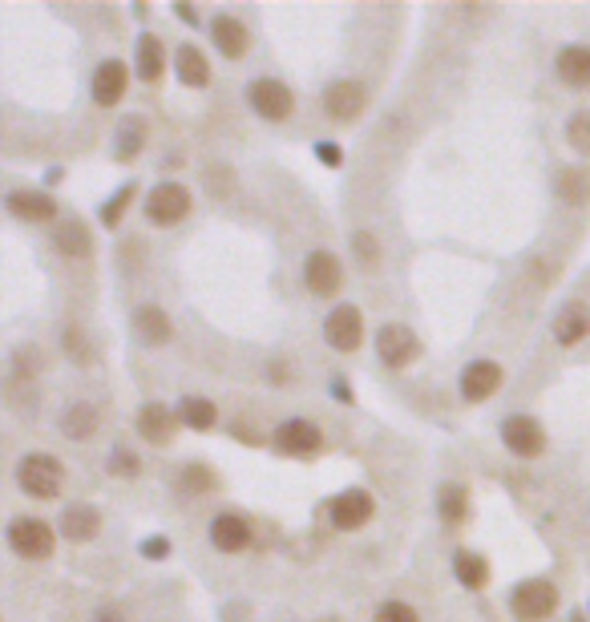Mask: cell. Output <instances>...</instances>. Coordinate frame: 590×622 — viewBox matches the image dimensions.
Masks as SVG:
<instances>
[{
	"mask_svg": "<svg viewBox=\"0 0 590 622\" xmlns=\"http://www.w3.org/2000/svg\"><path fill=\"white\" fill-rule=\"evenodd\" d=\"M17 485L37 501H53L65 485V465L53 453H25L17 461Z\"/></svg>",
	"mask_w": 590,
	"mask_h": 622,
	"instance_id": "cell-1",
	"label": "cell"
},
{
	"mask_svg": "<svg viewBox=\"0 0 590 622\" xmlns=\"http://www.w3.org/2000/svg\"><path fill=\"white\" fill-rule=\"evenodd\" d=\"M5 538H9V550L25 562H45L57 550V534L49 522H41V517H13Z\"/></svg>",
	"mask_w": 590,
	"mask_h": 622,
	"instance_id": "cell-2",
	"label": "cell"
},
{
	"mask_svg": "<svg viewBox=\"0 0 590 622\" xmlns=\"http://www.w3.org/2000/svg\"><path fill=\"white\" fill-rule=\"evenodd\" d=\"M510 610L518 622H546L558 610V586L546 578H526L510 590Z\"/></svg>",
	"mask_w": 590,
	"mask_h": 622,
	"instance_id": "cell-3",
	"label": "cell"
},
{
	"mask_svg": "<svg viewBox=\"0 0 590 622\" xmlns=\"http://www.w3.org/2000/svg\"><path fill=\"white\" fill-rule=\"evenodd\" d=\"M324 513H328L332 530H340V534H356V530H364V526L372 522V517H376V501H372L368 489H344V493L328 497Z\"/></svg>",
	"mask_w": 590,
	"mask_h": 622,
	"instance_id": "cell-4",
	"label": "cell"
},
{
	"mask_svg": "<svg viewBox=\"0 0 590 622\" xmlns=\"http://www.w3.org/2000/svg\"><path fill=\"white\" fill-rule=\"evenodd\" d=\"M247 106L263 122H287L295 114V93L279 77H255L247 85Z\"/></svg>",
	"mask_w": 590,
	"mask_h": 622,
	"instance_id": "cell-5",
	"label": "cell"
},
{
	"mask_svg": "<svg viewBox=\"0 0 590 622\" xmlns=\"http://www.w3.org/2000/svg\"><path fill=\"white\" fill-rule=\"evenodd\" d=\"M190 190L182 182H158L150 194H146V219L154 227H178L186 215H190Z\"/></svg>",
	"mask_w": 590,
	"mask_h": 622,
	"instance_id": "cell-6",
	"label": "cell"
},
{
	"mask_svg": "<svg viewBox=\"0 0 590 622\" xmlns=\"http://www.w3.org/2000/svg\"><path fill=\"white\" fill-rule=\"evenodd\" d=\"M376 356L384 368H409L421 356V340L409 324H380L376 332Z\"/></svg>",
	"mask_w": 590,
	"mask_h": 622,
	"instance_id": "cell-7",
	"label": "cell"
},
{
	"mask_svg": "<svg viewBox=\"0 0 590 622\" xmlns=\"http://www.w3.org/2000/svg\"><path fill=\"white\" fill-rule=\"evenodd\" d=\"M502 384H506V372H502L498 360H473V364H465L461 376H457L461 400H469V404L494 400V396L502 392Z\"/></svg>",
	"mask_w": 590,
	"mask_h": 622,
	"instance_id": "cell-8",
	"label": "cell"
},
{
	"mask_svg": "<svg viewBox=\"0 0 590 622\" xmlns=\"http://www.w3.org/2000/svg\"><path fill=\"white\" fill-rule=\"evenodd\" d=\"M271 445L283 453V457H316L324 449V433L316 421L308 417H291L283 421L275 433H271Z\"/></svg>",
	"mask_w": 590,
	"mask_h": 622,
	"instance_id": "cell-9",
	"label": "cell"
},
{
	"mask_svg": "<svg viewBox=\"0 0 590 622\" xmlns=\"http://www.w3.org/2000/svg\"><path fill=\"white\" fill-rule=\"evenodd\" d=\"M324 340L336 348V352H356L364 344V316L356 303H340L328 311L324 320Z\"/></svg>",
	"mask_w": 590,
	"mask_h": 622,
	"instance_id": "cell-10",
	"label": "cell"
},
{
	"mask_svg": "<svg viewBox=\"0 0 590 622\" xmlns=\"http://www.w3.org/2000/svg\"><path fill=\"white\" fill-rule=\"evenodd\" d=\"M364 106H368V93H364V85L352 81V77H340V81H332V85L324 89V114H328L332 122H340V126L356 122V118L364 114Z\"/></svg>",
	"mask_w": 590,
	"mask_h": 622,
	"instance_id": "cell-11",
	"label": "cell"
},
{
	"mask_svg": "<svg viewBox=\"0 0 590 622\" xmlns=\"http://www.w3.org/2000/svg\"><path fill=\"white\" fill-rule=\"evenodd\" d=\"M502 445H506V453L534 461L546 453V429L534 417H506L502 421Z\"/></svg>",
	"mask_w": 590,
	"mask_h": 622,
	"instance_id": "cell-12",
	"label": "cell"
},
{
	"mask_svg": "<svg viewBox=\"0 0 590 622\" xmlns=\"http://www.w3.org/2000/svg\"><path fill=\"white\" fill-rule=\"evenodd\" d=\"M134 429H138V437H142L146 445H170V441L178 437L182 421H178V412H174V408H166L162 400H150V404H142V408H138Z\"/></svg>",
	"mask_w": 590,
	"mask_h": 622,
	"instance_id": "cell-13",
	"label": "cell"
},
{
	"mask_svg": "<svg viewBox=\"0 0 590 622\" xmlns=\"http://www.w3.org/2000/svg\"><path fill=\"white\" fill-rule=\"evenodd\" d=\"M304 283H308V291L320 295V299L340 295V287H344V267H340V259H336L332 251H312V255L304 259Z\"/></svg>",
	"mask_w": 590,
	"mask_h": 622,
	"instance_id": "cell-14",
	"label": "cell"
},
{
	"mask_svg": "<svg viewBox=\"0 0 590 622\" xmlns=\"http://www.w3.org/2000/svg\"><path fill=\"white\" fill-rule=\"evenodd\" d=\"M251 538H255V530H251V522H247L243 513L223 509V513L211 517V546H215V550H223V554H243V550L251 546Z\"/></svg>",
	"mask_w": 590,
	"mask_h": 622,
	"instance_id": "cell-15",
	"label": "cell"
},
{
	"mask_svg": "<svg viewBox=\"0 0 590 622\" xmlns=\"http://www.w3.org/2000/svg\"><path fill=\"white\" fill-rule=\"evenodd\" d=\"M126 85H130V69H126V61H118V57H106L102 65L93 69V101H97L102 110L118 106V101L126 97Z\"/></svg>",
	"mask_w": 590,
	"mask_h": 622,
	"instance_id": "cell-16",
	"label": "cell"
},
{
	"mask_svg": "<svg viewBox=\"0 0 590 622\" xmlns=\"http://www.w3.org/2000/svg\"><path fill=\"white\" fill-rule=\"evenodd\" d=\"M211 41H215V49H219L227 61H239V57H247V49H251L247 25H243L239 17H231V13H219V17L211 21Z\"/></svg>",
	"mask_w": 590,
	"mask_h": 622,
	"instance_id": "cell-17",
	"label": "cell"
},
{
	"mask_svg": "<svg viewBox=\"0 0 590 622\" xmlns=\"http://www.w3.org/2000/svg\"><path fill=\"white\" fill-rule=\"evenodd\" d=\"M9 215H17L21 223H53L57 202H53V194H41V190H13L9 194Z\"/></svg>",
	"mask_w": 590,
	"mask_h": 622,
	"instance_id": "cell-18",
	"label": "cell"
},
{
	"mask_svg": "<svg viewBox=\"0 0 590 622\" xmlns=\"http://www.w3.org/2000/svg\"><path fill=\"white\" fill-rule=\"evenodd\" d=\"M97 534H102V513H97L93 505H65L61 513V538L65 542H93Z\"/></svg>",
	"mask_w": 590,
	"mask_h": 622,
	"instance_id": "cell-19",
	"label": "cell"
},
{
	"mask_svg": "<svg viewBox=\"0 0 590 622\" xmlns=\"http://www.w3.org/2000/svg\"><path fill=\"white\" fill-rule=\"evenodd\" d=\"M174 73H178V81L186 85V89H207L211 85V65H207V53L199 49V45H178V53H174Z\"/></svg>",
	"mask_w": 590,
	"mask_h": 622,
	"instance_id": "cell-20",
	"label": "cell"
},
{
	"mask_svg": "<svg viewBox=\"0 0 590 622\" xmlns=\"http://www.w3.org/2000/svg\"><path fill=\"white\" fill-rule=\"evenodd\" d=\"M590 336V307L586 303H566L558 316H554V340L562 348H574Z\"/></svg>",
	"mask_w": 590,
	"mask_h": 622,
	"instance_id": "cell-21",
	"label": "cell"
},
{
	"mask_svg": "<svg viewBox=\"0 0 590 622\" xmlns=\"http://www.w3.org/2000/svg\"><path fill=\"white\" fill-rule=\"evenodd\" d=\"M554 73H558V81L570 85V89H590V49H586V45H566V49H558Z\"/></svg>",
	"mask_w": 590,
	"mask_h": 622,
	"instance_id": "cell-22",
	"label": "cell"
},
{
	"mask_svg": "<svg viewBox=\"0 0 590 622\" xmlns=\"http://www.w3.org/2000/svg\"><path fill=\"white\" fill-rule=\"evenodd\" d=\"M134 332H138V340L150 344V348H158V344H166V340L174 336L170 316H166L162 307H154V303H142V307L134 311Z\"/></svg>",
	"mask_w": 590,
	"mask_h": 622,
	"instance_id": "cell-23",
	"label": "cell"
},
{
	"mask_svg": "<svg viewBox=\"0 0 590 622\" xmlns=\"http://www.w3.org/2000/svg\"><path fill=\"white\" fill-rule=\"evenodd\" d=\"M174 412H178L182 429H194V433H211L215 421H219V408H215V400H207V396H182Z\"/></svg>",
	"mask_w": 590,
	"mask_h": 622,
	"instance_id": "cell-24",
	"label": "cell"
},
{
	"mask_svg": "<svg viewBox=\"0 0 590 622\" xmlns=\"http://www.w3.org/2000/svg\"><path fill=\"white\" fill-rule=\"evenodd\" d=\"M97 429H102V417H97V408L93 404H69L65 412H61V433L69 437V441H89Z\"/></svg>",
	"mask_w": 590,
	"mask_h": 622,
	"instance_id": "cell-25",
	"label": "cell"
},
{
	"mask_svg": "<svg viewBox=\"0 0 590 622\" xmlns=\"http://www.w3.org/2000/svg\"><path fill=\"white\" fill-rule=\"evenodd\" d=\"M134 65H138V77L142 81H158L162 69H166V45H162V37L142 33L138 37V49H134Z\"/></svg>",
	"mask_w": 590,
	"mask_h": 622,
	"instance_id": "cell-26",
	"label": "cell"
},
{
	"mask_svg": "<svg viewBox=\"0 0 590 622\" xmlns=\"http://www.w3.org/2000/svg\"><path fill=\"white\" fill-rule=\"evenodd\" d=\"M453 574H457V582L465 590H485L489 586V562L481 554H473V550H457L453 554Z\"/></svg>",
	"mask_w": 590,
	"mask_h": 622,
	"instance_id": "cell-27",
	"label": "cell"
},
{
	"mask_svg": "<svg viewBox=\"0 0 590 622\" xmlns=\"http://www.w3.org/2000/svg\"><path fill=\"white\" fill-rule=\"evenodd\" d=\"M437 513L445 517L449 526H453V522H465V517H469V489L457 485V481L441 485V493H437Z\"/></svg>",
	"mask_w": 590,
	"mask_h": 622,
	"instance_id": "cell-28",
	"label": "cell"
},
{
	"mask_svg": "<svg viewBox=\"0 0 590 622\" xmlns=\"http://www.w3.org/2000/svg\"><path fill=\"white\" fill-rule=\"evenodd\" d=\"M142 146H146V122H142V118H126V122L118 126L114 158H118V162H130V158L142 154Z\"/></svg>",
	"mask_w": 590,
	"mask_h": 622,
	"instance_id": "cell-29",
	"label": "cell"
},
{
	"mask_svg": "<svg viewBox=\"0 0 590 622\" xmlns=\"http://www.w3.org/2000/svg\"><path fill=\"white\" fill-rule=\"evenodd\" d=\"M554 186H558L562 202H570V206H582V202H590V174H582V166L558 170V174H554Z\"/></svg>",
	"mask_w": 590,
	"mask_h": 622,
	"instance_id": "cell-30",
	"label": "cell"
},
{
	"mask_svg": "<svg viewBox=\"0 0 590 622\" xmlns=\"http://www.w3.org/2000/svg\"><path fill=\"white\" fill-rule=\"evenodd\" d=\"M53 247H57L65 259H85V255H89V231H85L77 219H69L65 227L53 231Z\"/></svg>",
	"mask_w": 590,
	"mask_h": 622,
	"instance_id": "cell-31",
	"label": "cell"
},
{
	"mask_svg": "<svg viewBox=\"0 0 590 622\" xmlns=\"http://www.w3.org/2000/svg\"><path fill=\"white\" fill-rule=\"evenodd\" d=\"M182 489L186 493H211V489H219V473L211 465H203V461H194V465L182 469Z\"/></svg>",
	"mask_w": 590,
	"mask_h": 622,
	"instance_id": "cell-32",
	"label": "cell"
},
{
	"mask_svg": "<svg viewBox=\"0 0 590 622\" xmlns=\"http://www.w3.org/2000/svg\"><path fill=\"white\" fill-rule=\"evenodd\" d=\"M566 142H570L574 154L590 158V110L570 114V122H566Z\"/></svg>",
	"mask_w": 590,
	"mask_h": 622,
	"instance_id": "cell-33",
	"label": "cell"
},
{
	"mask_svg": "<svg viewBox=\"0 0 590 622\" xmlns=\"http://www.w3.org/2000/svg\"><path fill=\"white\" fill-rule=\"evenodd\" d=\"M348 243H352V255L360 259V267H368V271H372V267L380 263V243H376V235H372V231H352V239H348Z\"/></svg>",
	"mask_w": 590,
	"mask_h": 622,
	"instance_id": "cell-34",
	"label": "cell"
},
{
	"mask_svg": "<svg viewBox=\"0 0 590 622\" xmlns=\"http://www.w3.org/2000/svg\"><path fill=\"white\" fill-rule=\"evenodd\" d=\"M372 622H421V618H417V610H413L409 602H397V598H388V602H380V606H376Z\"/></svg>",
	"mask_w": 590,
	"mask_h": 622,
	"instance_id": "cell-35",
	"label": "cell"
},
{
	"mask_svg": "<svg viewBox=\"0 0 590 622\" xmlns=\"http://www.w3.org/2000/svg\"><path fill=\"white\" fill-rule=\"evenodd\" d=\"M110 473H114V477H138V473H142V457L130 453L126 445H118V449L110 453Z\"/></svg>",
	"mask_w": 590,
	"mask_h": 622,
	"instance_id": "cell-36",
	"label": "cell"
},
{
	"mask_svg": "<svg viewBox=\"0 0 590 622\" xmlns=\"http://www.w3.org/2000/svg\"><path fill=\"white\" fill-rule=\"evenodd\" d=\"M134 194H138V186L130 182V186H122V190H118V198H114V202H106V206H102V223H106L110 231L122 223V211L130 206V198H134Z\"/></svg>",
	"mask_w": 590,
	"mask_h": 622,
	"instance_id": "cell-37",
	"label": "cell"
},
{
	"mask_svg": "<svg viewBox=\"0 0 590 622\" xmlns=\"http://www.w3.org/2000/svg\"><path fill=\"white\" fill-rule=\"evenodd\" d=\"M142 554L146 558H166L170 554V538H146L142 542Z\"/></svg>",
	"mask_w": 590,
	"mask_h": 622,
	"instance_id": "cell-38",
	"label": "cell"
},
{
	"mask_svg": "<svg viewBox=\"0 0 590 622\" xmlns=\"http://www.w3.org/2000/svg\"><path fill=\"white\" fill-rule=\"evenodd\" d=\"M316 154H320L328 166H340V162H344V154H340V146H336V142H320V146H316Z\"/></svg>",
	"mask_w": 590,
	"mask_h": 622,
	"instance_id": "cell-39",
	"label": "cell"
},
{
	"mask_svg": "<svg viewBox=\"0 0 590 622\" xmlns=\"http://www.w3.org/2000/svg\"><path fill=\"white\" fill-rule=\"evenodd\" d=\"M174 17L186 21V25H199V9H186V5H174Z\"/></svg>",
	"mask_w": 590,
	"mask_h": 622,
	"instance_id": "cell-40",
	"label": "cell"
},
{
	"mask_svg": "<svg viewBox=\"0 0 590 622\" xmlns=\"http://www.w3.org/2000/svg\"><path fill=\"white\" fill-rule=\"evenodd\" d=\"M93 622H126V618H122V610L106 606V610H97V618H93Z\"/></svg>",
	"mask_w": 590,
	"mask_h": 622,
	"instance_id": "cell-41",
	"label": "cell"
},
{
	"mask_svg": "<svg viewBox=\"0 0 590 622\" xmlns=\"http://www.w3.org/2000/svg\"><path fill=\"white\" fill-rule=\"evenodd\" d=\"M570 622H582V618H570Z\"/></svg>",
	"mask_w": 590,
	"mask_h": 622,
	"instance_id": "cell-42",
	"label": "cell"
}]
</instances>
